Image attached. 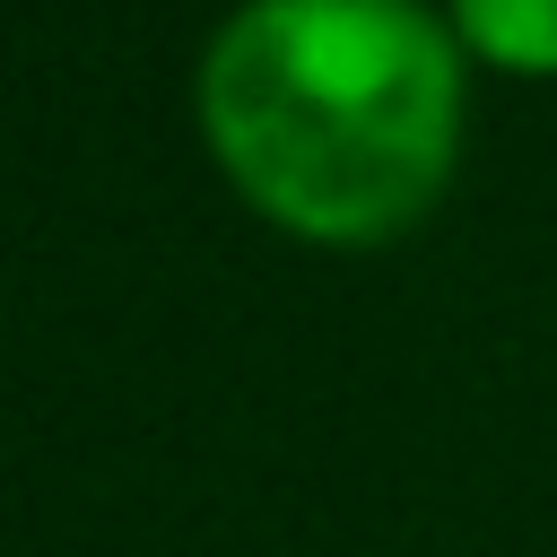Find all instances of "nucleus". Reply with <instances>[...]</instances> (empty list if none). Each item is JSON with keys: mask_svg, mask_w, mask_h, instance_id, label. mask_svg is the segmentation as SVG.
Returning a JSON list of instances; mask_svg holds the SVG:
<instances>
[{"mask_svg": "<svg viewBox=\"0 0 557 557\" xmlns=\"http://www.w3.org/2000/svg\"><path fill=\"white\" fill-rule=\"evenodd\" d=\"M470 52L426 0H235L191 70L226 191L322 252L400 244L461 165Z\"/></svg>", "mask_w": 557, "mask_h": 557, "instance_id": "f257e3e1", "label": "nucleus"}, {"mask_svg": "<svg viewBox=\"0 0 557 557\" xmlns=\"http://www.w3.org/2000/svg\"><path fill=\"white\" fill-rule=\"evenodd\" d=\"M470 61L505 78H557V0H444Z\"/></svg>", "mask_w": 557, "mask_h": 557, "instance_id": "f03ea898", "label": "nucleus"}]
</instances>
